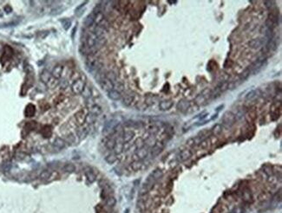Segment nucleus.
<instances>
[{"label":"nucleus","mask_w":282,"mask_h":213,"mask_svg":"<svg viewBox=\"0 0 282 213\" xmlns=\"http://www.w3.org/2000/svg\"><path fill=\"white\" fill-rule=\"evenodd\" d=\"M149 155V149L145 147H142V148H139L135 151V153L134 155L135 159V160H143L144 159H146Z\"/></svg>","instance_id":"7ed1b4c3"},{"label":"nucleus","mask_w":282,"mask_h":213,"mask_svg":"<svg viewBox=\"0 0 282 213\" xmlns=\"http://www.w3.org/2000/svg\"><path fill=\"white\" fill-rule=\"evenodd\" d=\"M232 213H244V209L242 207H241V206L236 207Z\"/></svg>","instance_id":"13d9d810"},{"label":"nucleus","mask_w":282,"mask_h":213,"mask_svg":"<svg viewBox=\"0 0 282 213\" xmlns=\"http://www.w3.org/2000/svg\"><path fill=\"white\" fill-rule=\"evenodd\" d=\"M96 40H97V37L93 32L90 33L89 36H88V37H87V40H86V45H87V47L90 48V49L95 47V44H96Z\"/></svg>","instance_id":"f8f14e48"},{"label":"nucleus","mask_w":282,"mask_h":213,"mask_svg":"<svg viewBox=\"0 0 282 213\" xmlns=\"http://www.w3.org/2000/svg\"><path fill=\"white\" fill-rule=\"evenodd\" d=\"M102 112H103L102 108L99 105H97V104H95V105H93V106H91L90 108V113L92 114H94V115H96V116L100 115L102 114Z\"/></svg>","instance_id":"412c9836"},{"label":"nucleus","mask_w":282,"mask_h":213,"mask_svg":"<svg viewBox=\"0 0 282 213\" xmlns=\"http://www.w3.org/2000/svg\"><path fill=\"white\" fill-rule=\"evenodd\" d=\"M59 84V82L57 81V79L54 78V77H51V79L49 81V82L46 84L50 89H55L57 85Z\"/></svg>","instance_id":"4c0bfd02"},{"label":"nucleus","mask_w":282,"mask_h":213,"mask_svg":"<svg viewBox=\"0 0 282 213\" xmlns=\"http://www.w3.org/2000/svg\"><path fill=\"white\" fill-rule=\"evenodd\" d=\"M156 142H157V141L156 140L154 135H151V136L148 137V138L144 140V144H145L146 146H148V147H151V148H152V147L156 145Z\"/></svg>","instance_id":"393cba45"},{"label":"nucleus","mask_w":282,"mask_h":213,"mask_svg":"<svg viewBox=\"0 0 282 213\" xmlns=\"http://www.w3.org/2000/svg\"><path fill=\"white\" fill-rule=\"evenodd\" d=\"M106 147L109 149V150H114V147L116 146V139L114 138H110L107 140L106 142Z\"/></svg>","instance_id":"c9c22d12"},{"label":"nucleus","mask_w":282,"mask_h":213,"mask_svg":"<svg viewBox=\"0 0 282 213\" xmlns=\"http://www.w3.org/2000/svg\"><path fill=\"white\" fill-rule=\"evenodd\" d=\"M51 176V172L49 170H44L40 173V179L43 180H47L50 178Z\"/></svg>","instance_id":"ea45409f"},{"label":"nucleus","mask_w":282,"mask_h":213,"mask_svg":"<svg viewBox=\"0 0 282 213\" xmlns=\"http://www.w3.org/2000/svg\"><path fill=\"white\" fill-rule=\"evenodd\" d=\"M164 147V145L162 142H156V145L152 147L151 149V153L153 156H157L158 154H160L162 151Z\"/></svg>","instance_id":"9b49d317"},{"label":"nucleus","mask_w":282,"mask_h":213,"mask_svg":"<svg viewBox=\"0 0 282 213\" xmlns=\"http://www.w3.org/2000/svg\"><path fill=\"white\" fill-rule=\"evenodd\" d=\"M5 11L6 13H10V12L12 11V7H11L10 5H6V6L5 7Z\"/></svg>","instance_id":"052dcab7"},{"label":"nucleus","mask_w":282,"mask_h":213,"mask_svg":"<svg viewBox=\"0 0 282 213\" xmlns=\"http://www.w3.org/2000/svg\"><path fill=\"white\" fill-rule=\"evenodd\" d=\"M190 105L188 103V101H187L186 100H181L178 102L177 104V108L181 111V112H186L188 110Z\"/></svg>","instance_id":"f3484780"},{"label":"nucleus","mask_w":282,"mask_h":213,"mask_svg":"<svg viewBox=\"0 0 282 213\" xmlns=\"http://www.w3.org/2000/svg\"><path fill=\"white\" fill-rule=\"evenodd\" d=\"M105 32H106V30H105L104 29H103L102 27L98 26V25H96V26L95 27L94 31H93V33H94L97 37H103Z\"/></svg>","instance_id":"c85d7f7f"},{"label":"nucleus","mask_w":282,"mask_h":213,"mask_svg":"<svg viewBox=\"0 0 282 213\" xmlns=\"http://www.w3.org/2000/svg\"><path fill=\"white\" fill-rule=\"evenodd\" d=\"M36 114V108L33 104H28L24 110V114L26 117H33Z\"/></svg>","instance_id":"2eb2a0df"},{"label":"nucleus","mask_w":282,"mask_h":213,"mask_svg":"<svg viewBox=\"0 0 282 213\" xmlns=\"http://www.w3.org/2000/svg\"><path fill=\"white\" fill-rule=\"evenodd\" d=\"M62 24H63L64 30H69L70 25H71V21L69 19H63V20H62Z\"/></svg>","instance_id":"864d4df0"},{"label":"nucleus","mask_w":282,"mask_h":213,"mask_svg":"<svg viewBox=\"0 0 282 213\" xmlns=\"http://www.w3.org/2000/svg\"><path fill=\"white\" fill-rule=\"evenodd\" d=\"M108 96L109 99L113 100V101H118L121 99V93H119L118 91L113 89L109 92H108Z\"/></svg>","instance_id":"5701e85b"},{"label":"nucleus","mask_w":282,"mask_h":213,"mask_svg":"<svg viewBox=\"0 0 282 213\" xmlns=\"http://www.w3.org/2000/svg\"><path fill=\"white\" fill-rule=\"evenodd\" d=\"M211 94H212V91H211L209 89H204L200 93V95L202 96H204L206 98V100H207L209 97H211Z\"/></svg>","instance_id":"de8ad7c7"},{"label":"nucleus","mask_w":282,"mask_h":213,"mask_svg":"<svg viewBox=\"0 0 282 213\" xmlns=\"http://www.w3.org/2000/svg\"><path fill=\"white\" fill-rule=\"evenodd\" d=\"M63 68L62 65L58 64L56 66L54 67L53 70H52V72H51V76L52 77L56 78V79H59L61 76H62V74H63Z\"/></svg>","instance_id":"1a4fd4ad"},{"label":"nucleus","mask_w":282,"mask_h":213,"mask_svg":"<svg viewBox=\"0 0 282 213\" xmlns=\"http://www.w3.org/2000/svg\"><path fill=\"white\" fill-rule=\"evenodd\" d=\"M209 144H210L209 139H203V140L200 142V147H201L202 149H207V148H208V147H209Z\"/></svg>","instance_id":"603ef678"},{"label":"nucleus","mask_w":282,"mask_h":213,"mask_svg":"<svg viewBox=\"0 0 282 213\" xmlns=\"http://www.w3.org/2000/svg\"><path fill=\"white\" fill-rule=\"evenodd\" d=\"M263 44V41L260 38H254V39H252L248 42V45L250 48L252 49H257L259 48H260Z\"/></svg>","instance_id":"4468645a"},{"label":"nucleus","mask_w":282,"mask_h":213,"mask_svg":"<svg viewBox=\"0 0 282 213\" xmlns=\"http://www.w3.org/2000/svg\"><path fill=\"white\" fill-rule=\"evenodd\" d=\"M51 77H52L51 74L49 72L48 70H46V69L43 70V72L41 73V75H40V79H41V81H42L43 83H45V84H47V83L49 82V81L51 79Z\"/></svg>","instance_id":"a211bd4d"},{"label":"nucleus","mask_w":282,"mask_h":213,"mask_svg":"<svg viewBox=\"0 0 282 213\" xmlns=\"http://www.w3.org/2000/svg\"><path fill=\"white\" fill-rule=\"evenodd\" d=\"M98 26H100V27H102L103 29H104L105 30H109V21L107 20V19H103L99 24H98Z\"/></svg>","instance_id":"09e8293b"},{"label":"nucleus","mask_w":282,"mask_h":213,"mask_svg":"<svg viewBox=\"0 0 282 213\" xmlns=\"http://www.w3.org/2000/svg\"><path fill=\"white\" fill-rule=\"evenodd\" d=\"M186 143H187V145H188V147H194V146H195V143H194V138H190V139H188L187 140Z\"/></svg>","instance_id":"4d7b16f0"},{"label":"nucleus","mask_w":282,"mask_h":213,"mask_svg":"<svg viewBox=\"0 0 282 213\" xmlns=\"http://www.w3.org/2000/svg\"><path fill=\"white\" fill-rule=\"evenodd\" d=\"M87 114H86L84 110H79L78 112H77V113L75 114V119H76V121L77 122V124H78L79 126H83V125L85 123Z\"/></svg>","instance_id":"20e7f679"},{"label":"nucleus","mask_w":282,"mask_h":213,"mask_svg":"<svg viewBox=\"0 0 282 213\" xmlns=\"http://www.w3.org/2000/svg\"><path fill=\"white\" fill-rule=\"evenodd\" d=\"M115 89V90H116V91H118L119 93H121L123 89H124V85H123V83H122V82H117L116 84L114 83V89Z\"/></svg>","instance_id":"3c124183"},{"label":"nucleus","mask_w":282,"mask_h":213,"mask_svg":"<svg viewBox=\"0 0 282 213\" xmlns=\"http://www.w3.org/2000/svg\"><path fill=\"white\" fill-rule=\"evenodd\" d=\"M264 4L266 5V8H271L272 6V5L274 4V2L273 1H265Z\"/></svg>","instance_id":"bf43d9fd"},{"label":"nucleus","mask_w":282,"mask_h":213,"mask_svg":"<svg viewBox=\"0 0 282 213\" xmlns=\"http://www.w3.org/2000/svg\"><path fill=\"white\" fill-rule=\"evenodd\" d=\"M81 94H82L83 97H84L85 99H90V98L92 97V89L90 87L85 86Z\"/></svg>","instance_id":"a878e982"},{"label":"nucleus","mask_w":282,"mask_h":213,"mask_svg":"<svg viewBox=\"0 0 282 213\" xmlns=\"http://www.w3.org/2000/svg\"><path fill=\"white\" fill-rule=\"evenodd\" d=\"M116 199L114 197H111L110 196V197H108L106 198V204H107V206L113 207V206L116 205Z\"/></svg>","instance_id":"37998d69"},{"label":"nucleus","mask_w":282,"mask_h":213,"mask_svg":"<svg viewBox=\"0 0 282 213\" xmlns=\"http://www.w3.org/2000/svg\"><path fill=\"white\" fill-rule=\"evenodd\" d=\"M143 166V162L142 160H134L131 163V168L134 171H139Z\"/></svg>","instance_id":"473e14b6"},{"label":"nucleus","mask_w":282,"mask_h":213,"mask_svg":"<svg viewBox=\"0 0 282 213\" xmlns=\"http://www.w3.org/2000/svg\"><path fill=\"white\" fill-rule=\"evenodd\" d=\"M250 75H251V69L247 68V69L244 70L243 72L241 73V75L240 76V81H241V82L246 81L250 76Z\"/></svg>","instance_id":"2f4dec72"},{"label":"nucleus","mask_w":282,"mask_h":213,"mask_svg":"<svg viewBox=\"0 0 282 213\" xmlns=\"http://www.w3.org/2000/svg\"><path fill=\"white\" fill-rule=\"evenodd\" d=\"M104 19V17H103V14L102 12H99L97 14H95V19H94V23L98 25Z\"/></svg>","instance_id":"c03bdc74"},{"label":"nucleus","mask_w":282,"mask_h":213,"mask_svg":"<svg viewBox=\"0 0 282 213\" xmlns=\"http://www.w3.org/2000/svg\"><path fill=\"white\" fill-rule=\"evenodd\" d=\"M207 101L206 98L204 96H202L201 95H199L195 97L194 99V104H196L197 106H201V105H204L205 102Z\"/></svg>","instance_id":"72a5a7b5"},{"label":"nucleus","mask_w":282,"mask_h":213,"mask_svg":"<svg viewBox=\"0 0 282 213\" xmlns=\"http://www.w3.org/2000/svg\"><path fill=\"white\" fill-rule=\"evenodd\" d=\"M135 101V95L134 93H129V94H126L123 98H122V103L123 105H125L126 107H129L131 106Z\"/></svg>","instance_id":"423d86ee"},{"label":"nucleus","mask_w":282,"mask_h":213,"mask_svg":"<svg viewBox=\"0 0 282 213\" xmlns=\"http://www.w3.org/2000/svg\"><path fill=\"white\" fill-rule=\"evenodd\" d=\"M86 86L85 84V82L82 79H77L75 81V82L72 84V87H71V90L74 94L76 95H79L83 92L84 87Z\"/></svg>","instance_id":"f03ea898"},{"label":"nucleus","mask_w":282,"mask_h":213,"mask_svg":"<svg viewBox=\"0 0 282 213\" xmlns=\"http://www.w3.org/2000/svg\"><path fill=\"white\" fill-rule=\"evenodd\" d=\"M192 155H193V153H192V152H191L190 150H188V149H184V150H182V151L180 153L179 157H180V160H181V161H186V160H189V159L192 157Z\"/></svg>","instance_id":"dca6fc26"},{"label":"nucleus","mask_w":282,"mask_h":213,"mask_svg":"<svg viewBox=\"0 0 282 213\" xmlns=\"http://www.w3.org/2000/svg\"><path fill=\"white\" fill-rule=\"evenodd\" d=\"M123 150H124V142L121 136L120 138L116 139V146L114 147V151H115L114 153H116L117 155V154L121 153Z\"/></svg>","instance_id":"0eeeda50"},{"label":"nucleus","mask_w":282,"mask_h":213,"mask_svg":"<svg viewBox=\"0 0 282 213\" xmlns=\"http://www.w3.org/2000/svg\"><path fill=\"white\" fill-rule=\"evenodd\" d=\"M59 86H60V88L63 89H66L67 86H68V81H67L66 79H62L61 82H59Z\"/></svg>","instance_id":"6e6d98bb"},{"label":"nucleus","mask_w":282,"mask_h":213,"mask_svg":"<svg viewBox=\"0 0 282 213\" xmlns=\"http://www.w3.org/2000/svg\"><path fill=\"white\" fill-rule=\"evenodd\" d=\"M116 160H117V156L116 153H110L108 156H106V158H105V161L110 165L114 164Z\"/></svg>","instance_id":"7c9ffc66"},{"label":"nucleus","mask_w":282,"mask_h":213,"mask_svg":"<svg viewBox=\"0 0 282 213\" xmlns=\"http://www.w3.org/2000/svg\"><path fill=\"white\" fill-rule=\"evenodd\" d=\"M258 93H260V90H251L247 95H246V99L247 100H252L254 99L256 97H258Z\"/></svg>","instance_id":"58836bf2"},{"label":"nucleus","mask_w":282,"mask_h":213,"mask_svg":"<svg viewBox=\"0 0 282 213\" xmlns=\"http://www.w3.org/2000/svg\"><path fill=\"white\" fill-rule=\"evenodd\" d=\"M236 121V116L234 114H233L230 111L225 112L222 115V122L224 125L228 126H232L233 125H234Z\"/></svg>","instance_id":"f257e3e1"},{"label":"nucleus","mask_w":282,"mask_h":213,"mask_svg":"<svg viewBox=\"0 0 282 213\" xmlns=\"http://www.w3.org/2000/svg\"><path fill=\"white\" fill-rule=\"evenodd\" d=\"M101 205H97L96 207V211H97V213H99L102 210H103V207H100Z\"/></svg>","instance_id":"e2e57ef3"},{"label":"nucleus","mask_w":282,"mask_h":213,"mask_svg":"<svg viewBox=\"0 0 282 213\" xmlns=\"http://www.w3.org/2000/svg\"><path fill=\"white\" fill-rule=\"evenodd\" d=\"M99 83H100V87L107 92H109L114 89V83L109 80H108L107 78H103Z\"/></svg>","instance_id":"39448f33"},{"label":"nucleus","mask_w":282,"mask_h":213,"mask_svg":"<svg viewBox=\"0 0 282 213\" xmlns=\"http://www.w3.org/2000/svg\"><path fill=\"white\" fill-rule=\"evenodd\" d=\"M53 146H54V147L56 148L57 150H62V149H63V148L65 147V146H66V142H65V140H64L63 139L57 137V138H56V139H54V141H53Z\"/></svg>","instance_id":"6e6552de"},{"label":"nucleus","mask_w":282,"mask_h":213,"mask_svg":"<svg viewBox=\"0 0 282 213\" xmlns=\"http://www.w3.org/2000/svg\"><path fill=\"white\" fill-rule=\"evenodd\" d=\"M94 19H95V14L94 13H91L88 17H86V18L84 19V24H85V26H87V27L91 26L94 24Z\"/></svg>","instance_id":"cd10ccee"},{"label":"nucleus","mask_w":282,"mask_h":213,"mask_svg":"<svg viewBox=\"0 0 282 213\" xmlns=\"http://www.w3.org/2000/svg\"><path fill=\"white\" fill-rule=\"evenodd\" d=\"M63 170H64V172H66L71 173V172H74L76 171V166H75L73 164H67V165H65V166L63 167Z\"/></svg>","instance_id":"79ce46f5"},{"label":"nucleus","mask_w":282,"mask_h":213,"mask_svg":"<svg viewBox=\"0 0 282 213\" xmlns=\"http://www.w3.org/2000/svg\"><path fill=\"white\" fill-rule=\"evenodd\" d=\"M173 105H174V102L171 100H166V101H162V102H160L159 108L161 111H168L173 107Z\"/></svg>","instance_id":"ddd939ff"},{"label":"nucleus","mask_w":282,"mask_h":213,"mask_svg":"<svg viewBox=\"0 0 282 213\" xmlns=\"http://www.w3.org/2000/svg\"><path fill=\"white\" fill-rule=\"evenodd\" d=\"M158 131H159V128H158L156 126H155V125L149 126V132L150 133L151 135H155V134H156V133H158Z\"/></svg>","instance_id":"5fc2aeb1"},{"label":"nucleus","mask_w":282,"mask_h":213,"mask_svg":"<svg viewBox=\"0 0 282 213\" xmlns=\"http://www.w3.org/2000/svg\"><path fill=\"white\" fill-rule=\"evenodd\" d=\"M88 133H89V127L88 126H81V127H79L77 129V135L80 138V139H84L88 135Z\"/></svg>","instance_id":"6ab92c4d"},{"label":"nucleus","mask_w":282,"mask_h":213,"mask_svg":"<svg viewBox=\"0 0 282 213\" xmlns=\"http://www.w3.org/2000/svg\"><path fill=\"white\" fill-rule=\"evenodd\" d=\"M223 107H224V105H222V106H220L219 108H216V111H217V112H219V111L221 110V108H223Z\"/></svg>","instance_id":"0e129e2a"},{"label":"nucleus","mask_w":282,"mask_h":213,"mask_svg":"<svg viewBox=\"0 0 282 213\" xmlns=\"http://www.w3.org/2000/svg\"><path fill=\"white\" fill-rule=\"evenodd\" d=\"M10 167H11V164L8 162V163H6V164L4 166V170H5V171H9V170H10Z\"/></svg>","instance_id":"680f3d73"},{"label":"nucleus","mask_w":282,"mask_h":213,"mask_svg":"<svg viewBox=\"0 0 282 213\" xmlns=\"http://www.w3.org/2000/svg\"><path fill=\"white\" fill-rule=\"evenodd\" d=\"M105 78H107L108 80H109L110 82H112L114 83L117 80V76L114 71H109V72H107L105 74Z\"/></svg>","instance_id":"bb28decb"},{"label":"nucleus","mask_w":282,"mask_h":213,"mask_svg":"<svg viewBox=\"0 0 282 213\" xmlns=\"http://www.w3.org/2000/svg\"><path fill=\"white\" fill-rule=\"evenodd\" d=\"M217 89H219V91L221 93H223L225 91H227L228 89V82H222L219 83V85L217 86Z\"/></svg>","instance_id":"f704fd0d"},{"label":"nucleus","mask_w":282,"mask_h":213,"mask_svg":"<svg viewBox=\"0 0 282 213\" xmlns=\"http://www.w3.org/2000/svg\"><path fill=\"white\" fill-rule=\"evenodd\" d=\"M85 175H86V178H87V179H88V181L90 183H93V182L96 181V176L94 174V172H86Z\"/></svg>","instance_id":"a18cd8bd"},{"label":"nucleus","mask_w":282,"mask_h":213,"mask_svg":"<svg viewBox=\"0 0 282 213\" xmlns=\"http://www.w3.org/2000/svg\"><path fill=\"white\" fill-rule=\"evenodd\" d=\"M162 176H163V172L161 170V169H159V168H157V169H156V170H154L153 171V172L151 173V175H150V177L155 180V181H156V180H158V179H162Z\"/></svg>","instance_id":"4be33fe9"},{"label":"nucleus","mask_w":282,"mask_h":213,"mask_svg":"<svg viewBox=\"0 0 282 213\" xmlns=\"http://www.w3.org/2000/svg\"><path fill=\"white\" fill-rule=\"evenodd\" d=\"M266 48H267L268 50H271V51L275 50L277 49V43H276V42L273 39L268 41L267 43H266Z\"/></svg>","instance_id":"e433bc0d"},{"label":"nucleus","mask_w":282,"mask_h":213,"mask_svg":"<svg viewBox=\"0 0 282 213\" xmlns=\"http://www.w3.org/2000/svg\"><path fill=\"white\" fill-rule=\"evenodd\" d=\"M65 142H67V143H69V144H70V145L74 144V143H75V136H74V134H73V133H69V134H68V135L66 136V141H65Z\"/></svg>","instance_id":"49530a36"},{"label":"nucleus","mask_w":282,"mask_h":213,"mask_svg":"<svg viewBox=\"0 0 282 213\" xmlns=\"http://www.w3.org/2000/svg\"><path fill=\"white\" fill-rule=\"evenodd\" d=\"M144 146H145V144H144V140H143V139L139 138V139H136V141H135V147H136L137 149L142 148V147H143Z\"/></svg>","instance_id":"8fccbe9b"},{"label":"nucleus","mask_w":282,"mask_h":213,"mask_svg":"<svg viewBox=\"0 0 282 213\" xmlns=\"http://www.w3.org/2000/svg\"><path fill=\"white\" fill-rule=\"evenodd\" d=\"M243 200L247 203V204H252L253 203V197H252V193L251 191L249 189H245L243 191Z\"/></svg>","instance_id":"aec40b11"},{"label":"nucleus","mask_w":282,"mask_h":213,"mask_svg":"<svg viewBox=\"0 0 282 213\" xmlns=\"http://www.w3.org/2000/svg\"><path fill=\"white\" fill-rule=\"evenodd\" d=\"M134 136H135L134 131H132V130H126V131H124L123 133H122V138L123 139L124 144L125 143H128L129 141H131L133 139Z\"/></svg>","instance_id":"9d476101"},{"label":"nucleus","mask_w":282,"mask_h":213,"mask_svg":"<svg viewBox=\"0 0 282 213\" xmlns=\"http://www.w3.org/2000/svg\"><path fill=\"white\" fill-rule=\"evenodd\" d=\"M96 117H97V116H96V115H94V114L89 113V114H87V116H86V120H85V122H87V124H93V123H95V121H96Z\"/></svg>","instance_id":"a19ab883"},{"label":"nucleus","mask_w":282,"mask_h":213,"mask_svg":"<svg viewBox=\"0 0 282 213\" xmlns=\"http://www.w3.org/2000/svg\"><path fill=\"white\" fill-rule=\"evenodd\" d=\"M211 132H212V133H213L215 136H218V135H220V134L222 133V125L220 124V123L215 124V125L212 127V129H211Z\"/></svg>","instance_id":"b1692460"},{"label":"nucleus","mask_w":282,"mask_h":213,"mask_svg":"<svg viewBox=\"0 0 282 213\" xmlns=\"http://www.w3.org/2000/svg\"><path fill=\"white\" fill-rule=\"evenodd\" d=\"M106 43V38L105 37H97V40L95 44V48L96 50H98L100 48H102L104 44Z\"/></svg>","instance_id":"c756f323"}]
</instances>
